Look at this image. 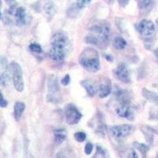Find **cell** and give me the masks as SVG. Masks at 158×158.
Listing matches in <instances>:
<instances>
[{
    "instance_id": "1",
    "label": "cell",
    "mask_w": 158,
    "mask_h": 158,
    "mask_svg": "<svg viewBox=\"0 0 158 158\" xmlns=\"http://www.w3.org/2000/svg\"><path fill=\"white\" fill-rule=\"evenodd\" d=\"M69 50V39L66 32L58 31L52 37L49 57L58 63H63Z\"/></svg>"
},
{
    "instance_id": "2",
    "label": "cell",
    "mask_w": 158,
    "mask_h": 158,
    "mask_svg": "<svg viewBox=\"0 0 158 158\" xmlns=\"http://www.w3.org/2000/svg\"><path fill=\"white\" fill-rule=\"evenodd\" d=\"M110 25L106 22H101L93 25L85 36V42L99 48H105L108 44Z\"/></svg>"
},
{
    "instance_id": "3",
    "label": "cell",
    "mask_w": 158,
    "mask_h": 158,
    "mask_svg": "<svg viewBox=\"0 0 158 158\" xmlns=\"http://www.w3.org/2000/svg\"><path fill=\"white\" fill-rule=\"evenodd\" d=\"M78 61L83 68L92 73H95L100 69L99 53L94 48L84 49L80 54Z\"/></svg>"
},
{
    "instance_id": "4",
    "label": "cell",
    "mask_w": 158,
    "mask_h": 158,
    "mask_svg": "<svg viewBox=\"0 0 158 158\" xmlns=\"http://www.w3.org/2000/svg\"><path fill=\"white\" fill-rule=\"evenodd\" d=\"M9 70L11 73L13 78V83L18 92H22L24 90L23 73L22 67L16 62H12L9 65Z\"/></svg>"
},
{
    "instance_id": "5",
    "label": "cell",
    "mask_w": 158,
    "mask_h": 158,
    "mask_svg": "<svg viewBox=\"0 0 158 158\" xmlns=\"http://www.w3.org/2000/svg\"><path fill=\"white\" fill-rule=\"evenodd\" d=\"M66 120L69 125H75L78 123L82 118V115L73 104H68L65 108Z\"/></svg>"
},
{
    "instance_id": "6",
    "label": "cell",
    "mask_w": 158,
    "mask_h": 158,
    "mask_svg": "<svg viewBox=\"0 0 158 158\" xmlns=\"http://www.w3.org/2000/svg\"><path fill=\"white\" fill-rule=\"evenodd\" d=\"M136 30L142 36L149 37L153 36L155 32V25L152 21L148 19H143L135 25Z\"/></svg>"
},
{
    "instance_id": "7",
    "label": "cell",
    "mask_w": 158,
    "mask_h": 158,
    "mask_svg": "<svg viewBox=\"0 0 158 158\" xmlns=\"http://www.w3.org/2000/svg\"><path fill=\"white\" fill-rule=\"evenodd\" d=\"M134 127L131 125L123 124L118 126H112L109 127V131L115 138H123L127 137L132 132Z\"/></svg>"
},
{
    "instance_id": "8",
    "label": "cell",
    "mask_w": 158,
    "mask_h": 158,
    "mask_svg": "<svg viewBox=\"0 0 158 158\" xmlns=\"http://www.w3.org/2000/svg\"><path fill=\"white\" fill-rule=\"evenodd\" d=\"M15 22L18 26H24L29 24L31 21L30 15L28 14L26 9L22 6L17 9L15 15Z\"/></svg>"
},
{
    "instance_id": "9",
    "label": "cell",
    "mask_w": 158,
    "mask_h": 158,
    "mask_svg": "<svg viewBox=\"0 0 158 158\" xmlns=\"http://www.w3.org/2000/svg\"><path fill=\"white\" fill-rule=\"evenodd\" d=\"M114 74H115V76L118 79V80H120L123 82H131V75H130V72L125 64L121 63V64L118 65L116 68L114 70Z\"/></svg>"
},
{
    "instance_id": "10",
    "label": "cell",
    "mask_w": 158,
    "mask_h": 158,
    "mask_svg": "<svg viewBox=\"0 0 158 158\" xmlns=\"http://www.w3.org/2000/svg\"><path fill=\"white\" fill-rule=\"evenodd\" d=\"M98 95L101 98H104L111 93V83L108 78L101 80L98 87Z\"/></svg>"
},
{
    "instance_id": "11",
    "label": "cell",
    "mask_w": 158,
    "mask_h": 158,
    "mask_svg": "<svg viewBox=\"0 0 158 158\" xmlns=\"http://www.w3.org/2000/svg\"><path fill=\"white\" fill-rule=\"evenodd\" d=\"M48 94H51V98L55 99L59 92V82H58V78L55 75L52 74L49 75L48 81Z\"/></svg>"
},
{
    "instance_id": "12",
    "label": "cell",
    "mask_w": 158,
    "mask_h": 158,
    "mask_svg": "<svg viewBox=\"0 0 158 158\" xmlns=\"http://www.w3.org/2000/svg\"><path fill=\"white\" fill-rule=\"evenodd\" d=\"M142 96H143V97H145V99H146L147 101L158 105V95L156 93L150 91V90L144 88L143 89H142Z\"/></svg>"
},
{
    "instance_id": "13",
    "label": "cell",
    "mask_w": 158,
    "mask_h": 158,
    "mask_svg": "<svg viewBox=\"0 0 158 158\" xmlns=\"http://www.w3.org/2000/svg\"><path fill=\"white\" fill-rule=\"evenodd\" d=\"M25 109V104L23 102L18 101L15 103V107H14V115H15V118L16 121H19L21 117H22V113Z\"/></svg>"
},
{
    "instance_id": "14",
    "label": "cell",
    "mask_w": 158,
    "mask_h": 158,
    "mask_svg": "<svg viewBox=\"0 0 158 158\" xmlns=\"http://www.w3.org/2000/svg\"><path fill=\"white\" fill-rule=\"evenodd\" d=\"M81 86L84 87L85 89L86 90L87 95L90 97H94V95L97 93V89L94 87V85H93V83L91 82L89 80H83V81H81Z\"/></svg>"
},
{
    "instance_id": "15",
    "label": "cell",
    "mask_w": 158,
    "mask_h": 158,
    "mask_svg": "<svg viewBox=\"0 0 158 158\" xmlns=\"http://www.w3.org/2000/svg\"><path fill=\"white\" fill-rule=\"evenodd\" d=\"M44 9L45 14L49 19H52L57 12V7L54 4V2H48L47 3H45Z\"/></svg>"
},
{
    "instance_id": "16",
    "label": "cell",
    "mask_w": 158,
    "mask_h": 158,
    "mask_svg": "<svg viewBox=\"0 0 158 158\" xmlns=\"http://www.w3.org/2000/svg\"><path fill=\"white\" fill-rule=\"evenodd\" d=\"M55 142L57 145H60L67 138V132L64 129H56L54 131Z\"/></svg>"
},
{
    "instance_id": "17",
    "label": "cell",
    "mask_w": 158,
    "mask_h": 158,
    "mask_svg": "<svg viewBox=\"0 0 158 158\" xmlns=\"http://www.w3.org/2000/svg\"><path fill=\"white\" fill-rule=\"evenodd\" d=\"M113 45L115 49L117 50H123L126 48L127 41L126 40L123 39L121 36H117L115 38L113 41Z\"/></svg>"
},
{
    "instance_id": "18",
    "label": "cell",
    "mask_w": 158,
    "mask_h": 158,
    "mask_svg": "<svg viewBox=\"0 0 158 158\" xmlns=\"http://www.w3.org/2000/svg\"><path fill=\"white\" fill-rule=\"evenodd\" d=\"M133 146L136 148L138 150H139L141 152V153L142 154L143 157H145V156H146V153L148 152L149 150V146L146 144H143V143H139L138 142H135L133 143Z\"/></svg>"
},
{
    "instance_id": "19",
    "label": "cell",
    "mask_w": 158,
    "mask_h": 158,
    "mask_svg": "<svg viewBox=\"0 0 158 158\" xmlns=\"http://www.w3.org/2000/svg\"><path fill=\"white\" fill-rule=\"evenodd\" d=\"M10 70L8 69V70H6L5 72L2 73V74H1L0 83H1V85H2V86H5V85H7L8 81H9L10 80Z\"/></svg>"
},
{
    "instance_id": "20",
    "label": "cell",
    "mask_w": 158,
    "mask_h": 158,
    "mask_svg": "<svg viewBox=\"0 0 158 158\" xmlns=\"http://www.w3.org/2000/svg\"><path fill=\"white\" fill-rule=\"evenodd\" d=\"M91 3V1H86V0H80V1H77L74 4L75 7L77 8L78 10L84 9L85 7H86L87 6H89Z\"/></svg>"
},
{
    "instance_id": "21",
    "label": "cell",
    "mask_w": 158,
    "mask_h": 158,
    "mask_svg": "<svg viewBox=\"0 0 158 158\" xmlns=\"http://www.w3.org/2000/svg\"><path fill=\"white\" fill-rule=\"evenodd\" d=\"M153 5V2L152 1H139L138 2V6L141 10H145L146 9L150 8Z\"/></svg>"
},
{
    "instance_id": "22",
    "label": "cell",
    "mask_w": 158,
    "mask_h": 158,
    "mask_svg": "<svg viewBox=\"0 0 158 158\" xmlns=\"http://www.w3.org/2000/svg\"><path fill=\"white\" fill-rule=\"evenodd\" d=\"M29 50L32 52H34L36 54H40L42 53L41 46L37 43H32L29 45Z\"/></svg>"
},
{
    "instance_id": "23",
    "label": "cell",
    "mask_w": 158,
    "mask_h": 158,
    "mask_svg": "<svg viewBox=\"0 0 158 158\" xmlns=\"http://www.w3.org/2000/svg\"><path fill=\"white\" fill-rule=\"evenodd\" d=\"M74 138L77 142H83L86 138V134L82 131H79V132L74 134Z\"/></svg>"
},
{
    "instance_id": "24",
    "label": "cell",
    "mask_w": 158,
    "mask_h": 158,
    "mask_svg": "<svg viewBox=\"0 0 158 158\" xmlns=\"http://www.w3.org/2000/svg\"><path fill=\"white\" fill-rule=\"evenodd\" d=\"M93 149H94V146H93V144H92L91 142L86 143V145L85 146V154L89 155L90 153H92Z\"/></svg>"
},
{
    "instance_id": "25",
    "label": "cell",
    "mask_w": 158,
    "mask_h": 158,
    "mask_svg": "<svg viewBox=\"0 0 158 158\" xmlns=\"http://www.w3.org/2000/svg\"><path fill=\"white\" fill-rule=\"evenodd\" d=\"M62 84L64 85V86H67V85H68L69 84H70V77L69 74H67V75L65 76L64 77H63V79H62V81H61Z\"/></svg>"
},
{
    "instance_id": "26",
    "label": "cell",
    "mask_w": 158,
    "mask_h": 158,
    "mask_svg": "<svg viewBox=\"0 0 158 158\" xmlns=\"http://www.w3.org/2000/svg\"><path fill=\"white\" fill-rule=\"evenodd\" d=\"M7 105H8L7 101L4 99L3 94L1 93V101H0V106L2 107V108H6Z\"/></svg>"
},
{
    "instance_id": "27",
    "label": "cell",
    "mask_w": 158,
    "mask_h": 158,
    "mask_svg": "<svg viewBox=\"0 0 158 158\" xmlns=\"http://www.w3.org/2000/svg\"><path fill=\"white\" fill-rule=\"evenodd\" d=\"M127 158H138V153H137L135 150H132L131 153H129Z\"/></svg>"
},
{
    "instance_id": "28",
    "label": "cell",
    "mask_w": 158,
    "mask_h": 158,
    "mask_svg": "<svg viewBox=\"0 0 158 158\" xmlns=\"http://www.w3.org/2000/svg\"><path fill=\"white\" fill-rule=\"evenodd\" d=\"M56 158H67V157L63 153H59L57 154V156H56Z\"/></svg>"
},
{
    "instance_id": "29",
    "label": "cell",
    "mask_w": 158,
    "mask_h": 158,
    "mask_svg": "<svg viewBox=\"0 0 158 158\" xmlns=\"http://www.w3.org/2000/svg\"><path fill=\"white\" fill-rule=\"evenodd\" d=\"M105 58H106V59H108V61H110V62L112 61V57H111L110 56H105Z\"/></svg>"
},
{
    "instance_id": "30",
    "label": "cell",
    "mask_w": 158,
    "mask_h": 158,
    "mask_svg": "<svg viewBox=\"0 0 158 158\" xmlns=\"http://www.w3.org/2000/svg\"><path fill=\"white\" fill-rule=\"evenodd\" d=\"M154 54H155V56H156V58L158 59V48L154 51Z\"/></svg>"
},
{
    "instance_id": "31",
    "label": "cell",
    "mask_w": 158,
    "mask_h": 158,
    "mask_svg": "<svg viewBox=\"0 0 158 158\" xmlns=\"http://www.w3.org/2000/svg\"><path fill=\"white\" fill-rule=\"evenodd\" d=\"M156 25H157V26H158V18H156Z\"/></svg>"
}]
</instances>
